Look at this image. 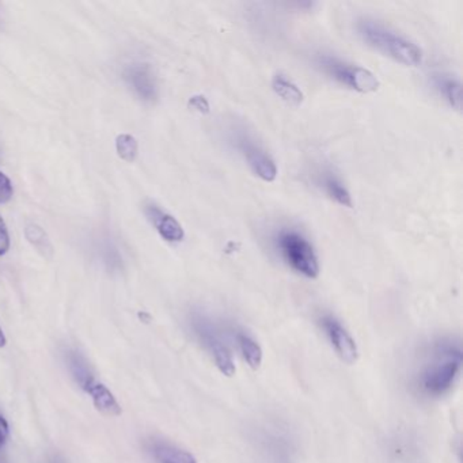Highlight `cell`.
Segmentation results:
<instances>
[{
  "label": "cell",
  "instance_id": "cell-21",
  "mask_svg": "<svg viewBox=\"0 0 463 463\" xmlns=\"http://www.w3.org/2000/svg\"><path fill=\"white\" fill-rule=\"evenodd\" d=\"M191 105L194 109L208 111V104H206L204 96H193L191 99Z\"/></svg>",
  "mask_w": 463,
  "mask_h": 463
},
{
  "label": "cell",
  "instance_id": "cell-14",
  "mask_svg": "<svg viewBox=\"0 0 463 463\" xmlns=\"http://www.w3.org/2000/svg\"><path fill=\"white\" fill-rule=\"evenodd\" d=\"M151 452L158 463H197L191 452L164 442L154 443Z\"/></svg>",
  "mask_w": 463,
  "mask_h": 463
},
{
  "label": "cell",
  "instance_id": "cell-11",
  "mask_svg": "<svg viewBox=\"0 0 463 463\" xmlns=\"http://www.w3.org/2000/svg\"><path fill=\"white\" fill-rule=\"evenodd\" d=\"M432 84L436 91L443 96L452 109L461 111L462 109V84L459 79L443 72L432 75Z\"/></svg>",
  "mask_w": 463,
  "mask_h": 463
},
{
  "label": "cell",
  "instance_id": "cell-9",
  "mask_svg": "<svg viewBox=\"0 0 463 463\" xmlns=\"http://www.w3.org/2000/svg\"><path fill=\"white\" fill-rule=\"evenodd\" d=\"M146 214L164 241L177 244L184 239L185 232L182 226L178 223L177 219L162 211L158 205H147Z\"/></svg>",
  "mask_w": 463,
  "mask_h": 463
},
{
  "label": "cell",
  "instance_id": "cell-13",
  "mask_svg": "<svg viewBox=\"0 0 463 463\" xmlns=\"http://www.w3.org/2000/svg\"><path fill=\"white\" fill-rule=\"evenodd\" d=\"M234 337H235L238 348L244 356L246 363L249 364V367L253 368V369L259 368L261 362H262V349H261L259 342L242 329L234 330Z\"/></svg>",
  "mask_w": 463,
  "mask_h": 463
},
{
  "label": "cell",
  "instance_id": "cell-10",
  "mask_svg": "<svg viewBox=\"0 0 463 463\" xmlns=\"http://www.w3.org/2000/svg\"><path fill=\"white\" fill-rule=\"evenodd\" d=\"M318 185L325 191L327 196L334 200L337 204L347 206V208H352V196L348 191V188L345 186V184L333 170L327 169L318 173V178H317Z\"/></svg>",
  "mask_w": 463,
  "mask_h": 463
},
{
  "label": "cell",
  "instance_id": "cell-5",
  "mask_svg": "<svg viewBox=\"0 0 463 463\" xmlns=\"http://www.w3.org/2000/svg\"><path fill=\"white\" fill-rule=\"evenodd\" d=\"M315 64L327 76L357 93L367 94L379 89L378 78L369 69L348 63L337 56L319 54L315 57Z\"/></svg>",
  "mask_w": 463,
  "mask_h": 463
},
{
  "label": "cell",
  "instance_id": "cell-7",
  "mask_svg": "<svg viewBox=\"0 0 463 463\" xmlns=\"http://www.w3.org/2000/svg\"><path fill=\"white\" fill-rule=\"evenodd\" d=\"M321 327L324 329L327 334V340L332 344L336 354H339L342 362L352 364L357 359V345L354 342V337L347 330V327L341 324L340 321L332 315L325 314L319 318Z\"/></svg>",
  "mask_w": 463,
  "mask_h": 463
},
{
  "label": "cell",
  "instance_id": "cell-6",
  "mask_svg": "<svg viewBox=\"0 0 463 463\" xmlns=\"http://www.w3.org/2000/svg\"><path fill=\"white\" fill-rule=\"evenodd\" d=\"M230 143L239 151L253 173L265 182H272L277 177V167L269 152L259 143L245 126H232Z\"/></svg>",
  "mask_w": 463,
  "mask_h": 463
},
{
  "label": "cell",
  "instance_id": "cell-3",
  "mask_svg": "<svg viewBox=\"0 0 463 463\" xmlns=\"http://www.w3.org/2000/svg\"><path fill=\"white\" fill-rule=\"evenodd\" d=\"M189 324L194 337L211 354L219 371L226 377H232L235 374V363L221 327L209 314L201 310L191 312Z\"/></svg>",
  "mask_w": 463,
  "mask_h": 463
},
{
  "label": "cell",
  "instance_id": "cell-19",
  "mask_svg": "<svg viewBox=\"0 0 463 463\" xmlns=\"http://www.w3.org/2000/svg\"><path fill=\"white\" fill-rule=\"evenodd\" d=\"M9 249H10V237H9L6 223L0 218V256L6 254Z\"/></svg>",
  "mask_w": 463,
  "mask_h": 463
},
{
  "label": "cell",
  "instance_id": "cell-8",
  "mask_svg": "<svg viewBox=\"0 0 463 463\" xmlns=\"http://www.w3.org/2000/svg\"><path fill=\"white\" fill-rule=\"evenodd\" d=\"M124 79L140 99L154 102L158 98V82L155 74L146 63H134L124 71Z\"/></svg>",
  "mask_w": 463,
  "mask_h": 463
},
{
  "label": "cell",
  "instance_id": "cell-20",
  "mask_svg": "<svg viewBox=\"0 0 463 463\" xmlns=\"http://www.w3.org/2000/svg\"><path fill=\"white\" fill-rule=\"evenodd\" d=\"M9 437V424L3 416H0V449L4 446Z\"/></svg>",
  "mask_w": 463,
  "mask_h": 463
},
{
  "label": "cell",
  "instance_id": "cell-1",
  "mask_svg": "<svg viewBox=\"0 0 463 463\" xmlns=\"http://www.w3.org/2000/svg\"><path fill=\"white\" fill-rule=\"evenodd\" d=\"M461 367V344L451 340L437 342L419 375V386L422 393L431 397L447 393L458 379Z\"/></svg>",
  "mask_w": 463,
  "mask_h": 463
},
{
  "label": "cell",
  "instance_id": "cell-17",
  "mask_svg": "<svg viewBox=\"0 0 463 463\" xmlns=\"http://www.w3.org/2000/svg\"><path fill=\"white\" fill-rule=\"evenodd\" d=\"M116 150L119 156L125 162H134L136 159L137 151H139L136 139L126 134L119 135L116 139Z\"/></svg>",
  "mask_w": 463,
  "mask_h": 463
},
{
  "label": "cell",
  "instance_id": "cell-12",
  "mask_svg": "<svg viewBox=\"0 0 463 463\" xmlns=\"http://www.w3.org/2000/svg\"><path fill=\"white\" fill-rule=\"evenodd\" d=\"M84 392L91 395L94 407L104 416L117 417L121 414V407L119 405L117 399L114 398V395L109 389L106 386H104L102 383L94 381Z\"/></svg>",
  "mask_w": 463,
  "mask_h": 463
},
{
  "label": "cell",
  "instance_id": "cell-16",
  "mask_svg": "<svg viewBox=\"0 0 463 463\" xmlns=\"http://www.w3.org/2000/svg\"><path fill=\"white\" fill-rule=\"evenodd\" d=\"M69 369L75 378V381L81 384L83 390H86L93 382L96 381L87 362L81 354L72 352L69 356Z\"/></svg>",
  "mask_w": 463,
  "mask_h": 463
},
{
  "label": "cell",
  "instance_id": "cell-18",
  "mask_svg": "<svg viewBox=\"0 0 463 463\" xmlns=\"http://www.w3.org/2000/svg\"><path fill=\"white\" fill-rule=\"evenodd\" d=\"M13 191L11 181L0 171V204L7 203L13 197Z\"/></svg>",
  "mask_w": 463,
  "mask_h": 463
},
{
  "label": "cell",
  "instance_id": "cell-4",
  "mask_svg": "<svg viewBox=\"0 0 463 463\" xmlns=\"http://www.w3.org/2000/svg\"><path fill=\"white\" fill-rule=\"evenodd\" d=\"M274 245L287 265L304 277L319 274V262L310 241L302 232L284 229L276 234Z\"/></svg>",
  "mask_w": 463,
  "mask_h": 463
},
{
  "label": "cell",
  "instance_id": "cell-15",
  "mask_svg": "<svg viewBox=\"0 0 463 463\" xmlns=\"http://www.w3.org/2000/svg\"><path fill=\"white\" fill-rule=\"evenodd\" d=\"M272 87L274 93L286 101L288 105L299 106L303 102V93L297 83L292 82L283 74H277L273 76Z\"/></svg>",
  "mask_w": 463,
  "mask_h": 463
},
{
  "label": "cell",
  "instance_id": "cell-22",
  "mask_svg": "<svg viewBox=\"0 0 463 463\" xmlns=\"http://www.w3.org/2000/svg\"><path fill=\"white\" fill-rule=\"evenodd\" d=\"M6 342H7V340H6V336H4V333H3V330H1V327H0V348H3V347L6 345Z\"/></svg>",
  "mask_w": 463,
  "mask_h": 463
},
{
  "label": "cell",
  "instance_id": "cell-2",
  "mask_svg": "<svg viewBox=\"0 0 463 463\" xmlns=\"http://www.w3.org/2000/svg\"><path fill=\"white\" fill-rule=\"evenodd\" d=\"M356 30L360 39L383 55L389 56L397 63L408 67H416L422 63V51L407 37L384 26L381 22L363 18L357 21Z\"/></svg>",
  "mask_w": 463,
  "mask_h": 463
}]
</instances>
